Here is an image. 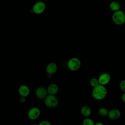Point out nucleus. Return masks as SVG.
Here are the masks:
<instances>
[{
	"mask_svg": "<svg viewBox=\"0 0 125 125\" xmlns=\"http://www.w3.org/2000/svg\"><path fill=\"white\" fill-rule=\"evenodd\" d=\"M98 113L99 115L100 116L102 117H105V116H107L108 113V110H107V108L104 107H101L99 108Z\"/></svg>",
	"mask_w": 125,
	"mask_h": 125,
	"instance_id": "obj_15",
	"label": "nucleus"
},
{
	"mask_svg": "<svg viewBox=\"0 0 125 125\" xmlns=\"http://www.w3.org/2000/svg\"><path fill=\"white\" fill-rule=\"evenodd\" d=\"M38 125H51V124L49 121L46 120H43L40 122Z\"/></svg>",
	"mask_w": 125,
	"mask_h": 125,
	"instance_id": "obj_19",
	"label": "nucleus"
},
{
	"mask_svg": "<svg viewBox=\"0 0 125 125\" xmlns=\"http://www.w3.org/2000/svg\"><path fill=\"white\" fill-rule=\"evenodd\" d=\"M37 125V124H31V125Z\"/></svg>",
	"mask_w": 125,
	"mask_h": 125,
	"instance_id": "obj_23",
	"label": "nucleus"
},
{
	"mask_svg": "<svg viewBox=\"0 0 125 125\" xmlns=\"http://www.w3.org/2000/svg\"><path fill=\"white\" fill-rule=\"evenodd\" d=\"M81 65V61L77 57H72L70 58L67 62V68L72 71H76L78 70L80 68Z\"/></svg>",
	"mask_w": 125,
	"mask_h": 125,
	"instance_id": "obj_4",
	"label": "nucleus"
},
{
	"mask_svg": "<svg viewBox=\"0 0 125 125\" xmlns=\"http://www.w3.org/2000/svg\"><path fill=\"white\" fill-rule=\"evenodd\" d=\"M82 115L85 118L88 117L91 114V109L90 107L87 105L82 106L80 110Z\"/></svg>",
	"mask_w": 125,
	"mask_h": 125,
	"instance_id": "obj_13",
	"label": "nucleus"
},
{
	"mask_svg": "<svg viewBox=\"0 0 125 125\" xmlns=\"http://www.w3.org/2000/svg\"><path fill=\"white\" fill-rule=\"evenodd\" d=\"M95 123L94 121L88 117L85 118L82 122L83 125H94Z\"/></svg>",
	"mask_w": 125,
	"mask_h": 125,
	"instance_id": "obj_16",
	"label": "nucleus"
},
{
	"mask_svg": "<svg viewBox=\"0 0 125 125\" xmlns=\"http://www.w3.org/2000/svg\"><path fill=\"white\" fill-rule=\"evenodd\" d=\"M26 101V97L21 96V98H20V102L21 103H24Z\"/></svg>",
	"mask_w": 125,
	"mask_h": 125,
	"instance_id": "obj_20",
	"label": "nucleus"
},
{
	"mask_svg": "<svg viewBox=\"0 0 125 125\" xmlns=\"http://www.w3.org/2000/svg\"><path fill=\"white\" fill-rule=\"evenodd\" d=\"M47 90L48 94L55 95L59 91L58 85L55 83H50L47 86Z\"/></svg>",
	"mask_w": 125,
	"mask_h": 125,
	"instance_id": "obj_12",
	"label": "nucleus"
},
{
	"mask_svg": "<svg viewBox=\"0 0 125 125\" xmlns=\"http://www.w3.org/2000/svg\"><path fill=\"white\" fill-rule=\"evenodd\" d=\"M94 125H104V124H103V123H102V122H97V123H95Z\"/></svg>",
	"mask_w": 125,
	"mask_h": 125,
	"instance_id": "obj_22",
	"label": "nucleus"
},
{
	"mask_svg": "<svg viewBox=\"0 0 125 125\" xmlns=\"http://www.w3.org/2000/svg\"><path fill=\"white\" fill-rule=\"evenodd\" d=\"M35 96L39 99H44L48 93L47 88L43 86H39L35 90Z\"/></svg>",
	"mask_w": 125,
	"mask_h": 125,
	"instance_id": "obj_7",
	"label": "nucleus"
},
{
	"mask_svg": "<svg viewBox=\"0 0 125 125\" xmlns=\"http://www.w3.org/2000/svg\"><path fill=\"white\" fill-rule=\"evenodd\" d=\"M46 8L45 3L42 1L36 2L32 7V11L34 13L39 15L42 13Z\"/></svg>",
	"mask_w": 125,
	"mask_h": 125,
	"instance_id": "obj_5",
	"label": "nucleus"
},
{
	"mask_svg": "<svg viewBox=\"0 0 125 125\" xmlns=\"http://www.w3.org/2000/svg\"><path fill=\"white\" fill-rule=\"evenodd\" d=\"M89 84L93 87L97 86L99 84L98 79L96 78H91L89 81Z\"/></svg>",
	"mask_w": 125,
	"mask_h": 125,
	"instance_id": "obj_17",
	"label": "nucleus"
},
{
	"mask_svg": "<svg viewBox=\"0 0 125 125\" xmlns=\"http://www.w3.org/2000/svg\"><path fill=\"white\" fill-rule=\"evenodd\" d=\"M121 116L120 111L116 108H113L108 111L107 117L111 120H116Z\"/></svg>",
	"mask_w": 125,
	"mask_h": 125,
	"instance_id": "obj_9",
	"label": "nucleus"
},
{
	"mask_svg": "<svg viewBox=\"0 0 125 125\" xmlns=\"http://www.w3.org/2000/svg\"><path fill=\"white\" fill-rule=\"evenodd\" d=\"M30 88L25 84H21L18 88V93L21 96L26 97L30 94Z\"/></svg>",
	"mask_w": 125,
	"mask_h": 125,
	"instance_id": "obj_10",
	"label": "nucleus"
},
{
	"mask_svg": "<svg viewBox=\"0 0 125 125\" xmlns=\"http://www.w3.org/2000/svg\"><path fill=\"white\" fill-rule=\"evenodd\" d=\"M119 87L122 91L125 92V79L123 80L120 82L119 83Z\"/></svg>",
	"mask_w": 125,
	"mask_h": 125,
	"instance_id": "obj_18",
	"label": "nucleus"
},
{
	"mask_svg": "<svg viewBox=\"0 0 125 125\" xmlns=\"http://www.w3.org/2000/svg\"><path fill=\"white\" fill-rule=\"evenodd\" d=\"M45 70L48 74L53 75L57 72L58 70V65L55 62H50L46 65Z\"/></svg>",
	"mask_w": 125,
	"mask_h": 125,
	"instance_id": "obj_11",
	"label": "nucleus"
},
{
	"mask_svg": "<svg viewBox=\"0 0 125 125\" xmlns=\"http://www.w3.org/2000/svg\"><path fill=\"white\" fill-rule=\"evenodd\" d=\"M107 95V89L105 86L99 84L97 86L93 87L91 92L92 97L97 100L104 99Z\"/></svg>",
	"mask_w": 125,
	"mask_h": 125,
	"instance_id": "obj_1",
	"label": "nucleus"
},
{
	"mask_svg": "<svg viewBox=\"0 0 125 125\" xmlns=\"http://www.w3.org/2000/svg\"><path fill=\"white\" fill-rule=\"evenodd\" d=\"M109 7L111 11L113 12H115L120 10L121 5L118 1H112L109 3Z\"/></svg>",
	"mask_w": 125,
	"mask_h": 125,
	"instance_id": "obj_14",
	"label": "nucleus"
},
{
	"mask_svg": "<svg viewBox=\"0 0 125 125\" xmlns=\"http://www.w3.org/2000/svg\"><path fill=\"white\" fill-rule=\"evenodd\" d=\"M112 20L116 25H122L125 23V14L122 10L113 12L112 15Z\"/></svg>",
	"mask_w": 125,
	"mask_h": 125,
	"instance_id": "obj_2",
	"label": "nucleus"
},
{
	"mask_svg": "<svg viewBox=\"0 0 125 125\" xmlns=\"http://www.w3.org/2000/svg\"><path fill=\"white\" fill-rule=\"evenodd\" d=\"M44 104L49 108H55L57 107L59 104L57 97L55 95L48 94L44 99Z\"/></svg>",
	"mask_w": 125,
	"mask_h": 125,
	"instance_id": "obj_3",
	"label": "nucleus"
},
{
	"mask_svg": "<svg viewBox=\"0 0 125 125\" xmlns=\"http://www.w3.org/2000/svg\"><path fill=\"white\" fill-rule=\"evenodd\" d=\"M40 114V109L38 107H33L28 111L27 117L31 120H35L39 117Z\"/></svg>",
	"mask_w": 125,
	"mask_h": 125,
	"instance_id": "obj_6",
	"label": "nucleus"
},
{
	"mask_svg": "<svg viewBox=\"0 0 125 125\" xmlns=\"http://www.w3.org/2000/svg\"><path fill=\"white\" fill-rule=\"evenodd\" d=\"M99 84L105 86L108 84L111 79V77L109 74L106 72L102 73L98 78Z\"/></svg>",
	"mask_w": 125,
	"mask_h": 125,
	"instance_id": "obj_8",
	"label": "nucleus"
},
{
	"mask_svg": "<svg viewBox=\"0 0 125 125\" xmlns=\"http://www.w3.org/2000/svg\"><path fill=\"white\" fill-rule=\"evenodd\" d=\"M121 100L123 102L125 103V92H124L121 96Z\"/></svg>",
	"mask_w": 125,
	"mask_h": 125,
	"instance_id": "obj_21",
	"label": "nucleus"
}]
</instances>
